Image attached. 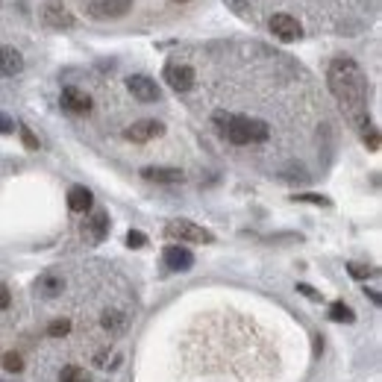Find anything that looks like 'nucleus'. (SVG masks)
<instances>
[{"mask_svg": "<svg viewBox=\"0 0 382 382\" xmlns=\"http://www.w3.org/2000/svg\"><path fill=\"white\" fill-rule=\"evenodd\" d=\"M127 89H130V94L135 97V101H141V103H156L159 97H162V89L156 85V80L144 77V73H132V77L127 80Z\"/></svg>", "mask_w": 382, "mask_h": 382, "instance_id": "4", "label": "nucleus"}, {"mask_svg": "<svg viewBox=\"0 0 382 382\" xmlns=\"http://www.w3.org/2000/svg\"><path fill=\"white\" fill-rule=\"evenodd\" d=\"M191 265H194V253L189 248H182V244L165 248V268L168 270H189Z\"/></svg>", "mask_w": 382, "mask_h": 382, "instance_id": "12", "label": "nucleus"}, {"mask_svg": "<svg viewBox=\"0 0 382 382\" xmlns=\"http://www.w3.org/2000/svg\"><path fill=\"white\" fill-rule=\"evenodd\" d=\"M106 236H109V215L106 212H94L83 224V238L92 241V244H101Z\"/></svg>", "mask_w": 382, "mask_h": 382, "instance_id": "10", "label": "nucleus"}, {"mask_svg": "<svg viewBox=\"0 0 382 382\" xmlns=\"http://www.w3.org/2000/svg\"><path fill=\"white\" fill-rule=\"evenodd\" d=\"M127 244H130V248H144L147 236H144V232H139V229H130L127 232Z\"/></svg>", "mask_w": 382, "mask_h": 382, "instance_id": "24", "label": "nucleus"}, {"mask_svg": "<svg viewBox=\"0 0 382 382\" xmlns=\"http://www.w3.org/2000/svg\"><path fill=\"white\" fill-rule=\"evenodd\" d=\"M270 33H274L279 42H297L303 35V27H300V21L291 15H274L270 18Z\"/></svg>", "mask_w": 382, "mask_h": 382, "instance_id": "7", "label": "nucleus"}, {"mask_svg": "<svg viewBox=\"0 0 382 382\" xmlns=\"http://www.w3.org/2000/svg\"><path fill=\"white\" fill-rule=\"evenodd\" d=\"M347 270H350V277H356V279H371V277L376 274L374 268H367V265H356V262H350Z\"/></svg>", "mask_w": 382, "mask_h": 382, "instance_id": "22", "label": "nucleus"}, {"mask_svg": "<svg viewBox=\"0 0 382 382\" xmlns=\"http://www.w3.org/2000/svg\"><path fill=\"white\" fill-rule=\"evenodd\" d=\"M103 327L112 329V332H121V329L127 327V324H124V315H121V312H106V315H103Z\"/></svg>", "mask_w": 382, "mask_h": 382, "instance_id": "20", "label": "nucleus"}, {"mask_svg": "<svg viewBox=\"0 0 382 382\" xmlns=\"http://www.w3.org/2000/svg\"><path fill=\"white\" fill-rule=\"evenodd\" d=\"M297 291H303L306 297H312V300H320V294H318L315 288H309V286H297Z\"/></svg>", "mask_w": 382, "mask_h": 382, "instance_id": "28", "label": "nucleus"}, {"mask_svg": "<svg viewBox=\"0 0 382 382\" xmlns=\"http://www.w3.org/2000/svg\"><path fill=\"white\" fill-rule=\"evenodd\" d=\"M21 71H24V56L9 44L0 47V77H15Z\"/></svg>", "mask_w": 382, "mask_h": 382, "instance_id": "13", "label": "nucleus"}, {"mask_svg": "<svg viewBox=\"0 0 382 382\" xmlns=\"http://www.w3.org/2000/svg\"><path fill=\"white\" fill-rule=\"evenodd\" d=\"M165 132V124L162 121H135L132 127H127V139L130 141H135V144H144V141H150V139H156V135H162Z\"/></svg>", "mask_w": 382, "mask_h": 382, "instance_id": "8", "label": "nucleus"}, {"mask_svg": "<svg viewBox=\"0 0 382 382\" xmlns=\"http://www.w3.org/2000/svg\"><path fill=\"white\" fill-rule=\"evenodd\" d=\"M329 89L336 94V101L341 103V109L347 112V118L353 121L362 132L371 130V118H367V97H371V85H367V77L362 73V68L347 56H338L329 62L327 71Z\"/></svg>", "mask_w": 382, "mask_h": 382, "instance_id": "1", "label": "nucleus"}, {"mask_svg": "<svg viewBox=\"0 0 382 382\" xmlns=\"http://www.w3.org/2000/svg\"><path fill=\"white\" fill-rule=\"evenodd\" d=\"M9 303H12V294L3 282H0V309H9Z\"/></svg>", "mask_w": 382, "mask_h": 382, "instance_id": "27", "label": "nucleus"}, {"mask_svg": "<svg viewBox=\"0 0 382 382\" xmlns=\"http://www.w3.org/2000/svg\"><path fill=\"white\" fill-rule=\"evenodd\" d=\"M165 236L168 238H177L180 244L186 241V244H212V232L203 229L200 224H194V220H186V218H180V220H171V224L165 227Z\"/></svg>", "mask_w": 382, "mask_h": 382, "instance_id": "3", "label": "nucleus"}, {"mask_svg": "<svg viewBox=\"0 0 382 382\" xmlns=\"http://www.w3.org/2000/svg\"><path fill=\"white\" fill-rule=\"evenodd\" d=\"M329 320H336V324H353L356 315L350 306H344V303H332L329 306Z\"/></svg>", "mask_w": 382, "mask_h": 382, "instance_id": "18", "label": "nucleus"}, {"mask_svg": "<svg viewBox=\"0 0 382 382\" xmlns=\"http://www.w3.org/2000/svg\"><path fill=\"white\" fill-rule=\"evenodd\" d=\"M59 382H92V376H89L85 367L68 365V367H62V374H59Z\"/></svg>", "mask_w": 382, "mask_h": 382, "instance_id": "17", "label": "nucleus"}, {"mask_svg": "<svg viewBox=\"0 0 382 382\" xmlns=\"http://www.w3.org/2000/svg\"><path fill=\"white\" fill-rule=\"evenodd\" d=\"M42 21H44V27H51V30H71L73 27V15L68 12L65 3H47L42 9Z\"/></svg>", "mask_w": 382, "mask_h": 382, "instance_id": "6", "label": "nucleus"}, {"mask_svg": "<svg viewBox=\"0 0 382 382\" xmlns=\"http://www.w3.org/2000/svg\"><path fill=\"white\" fill-rule=\"evenodd\" d=\"M62 288H65V279L56 277V274H44L39 282H35V291H39L42 297H47V300L59 297V294H62Z\"/></svg>", "mask_w": 382, "mask_h": 382, "instance_id": "15", "label": "nucleus"}, {"mask_svg": "<svg viewBox=\"0 0 382 382\" xmlns=\"http://www.w3.org/2000/svg\"><path fill=\"white\" fill-rule=\"evenodd\" d=\"M18 132H21L24 144H27V150H39V139H35V135H33V130H30V127H18Z\"/></svg>", "mask_w": 382, "mask_h": 382, "instance_id": "23", "label": "nucleus"}, {"mask_svg": "<svg viewBox=\"0 0 382 382\" xmlns=\"http://www.w3.org/2000/svg\"><path fill=\"white\" fill-rule=\"evenodd\" d=\"M224 135L232 144H256V141H265L268 135H270V130H268L265 121H259V118L232 115L227 130H224Z\"/></svg>", "mask_w": 382, "mask_h": 382, "instance_id": "2", "label": "nucleus"}, {"mask_svg": "<svg viewBox=\"0 0 382 382\" xmlns=\"http://www.w3.org/2000/svg\"><path fill=\"white\" fill-rule=\"evenodd\" d=\"M59 103H62L65 112L71 115H89L92 112V97L80 92L77 85H68V89H62V97H59Z\"/></svg>", "mask_w": 382, "mask_h": 382, "instance_id": "5", "label": "nucleus"}, {"mask_svg": "<svg viewBox=\"0 0 382 382\" xmlns=\"http://www.w3.org/2000/svg\"><path fill=\"white\" fill-rule=\"evenodd\" d=\"M0 132H3V135L15 132V121H12L9 115H3V112H0Z\"/></svg>", "mask_w": 382, "mask_h": 382, "instance_id": "26", "label": "nucleus"}, {"mask_svg": "<svg viewBox=\"0 0 382 382\" xmlns=\"http://www.w3.org/2000/svg\"><path fill=\"white\" fill-rule=\"evenodd\" d=\"M3 367H6L9 374H21L24 371V359H21L18 353H6L3 356Z\"/></svg>", "mask_w": 382, "mask_h": 382, "instance_id": "21", "label": "nucleus"}, {"mask_svg": "<svg viewBox=\"0 0 382 382\" xmlns=\"http://www.w3.org/2000/svg\"><path fill=\"white\" fill-rule=\"evenodd\" d=\"M94 18H124L132 0H89Z\"/></svg>", "mask_w": 382, "mask_h": 382, "instance_id": "9", "label": "nucleus"}, {"mask_svg": "<svg viewBox=\"0 0 382 382\" xmlns=\"http://www.w3.org/2000/svg\"><path fill=\"white\" fill-rule=\"evenodd\" d=\"M294 200H300V203H318V206H329L327 197H320V194H297Z\"/></svg>", "mask_w": 382, "mask_h": 382, "instance_id": "25", "label": "nucleus"}, {"mask_svg": "<svg viewBox=\"0 0 382 382\" xmlns=\"http://www.w3.org/2000/svg\"><path fill=\"white\" fill-rule=\"evenodd\" d=\"M92 203H94V197H92V191L85 189V186H73V189L68 191V206H71V212H89Z\"/></svg>", "mask_w": 382, "mask_h": 382, "instance_id": "16", "label": "nucleus"}, {"mask_svg": "<svg viewBox=\"0 0 382 382\" xmlns=\"http://www.w3.org/2000/svg\"><path fill=\"white\" fill-rule=\"evenodd\" d=\"M165 80L174 92H189L194 85V68L189 65H168L165 68Z\"/></svg>", "mask_w": 382, "mask_h": 382, "instance_id": "11", "label": "nucleus"}, {"mask_svg": "<svg viewBox=\"0 0 382 382\" xmlns=\"http://www.w3.org/2000/svg\"><path fill=\"white\" fill-rule=\"evenodd\" d=\"M141 177L150 180V182H165V186H171V182H182V171H180V168H162V165H156V168H144Z\"/></svg>", "mask_w": 382, "mask_h": 382, "instance_id": "14", "label": "nucleus"}, {"mask_svg": "<svg viewBox=\"0 0 382 382\" xmlns=\"http://www.w3.org/2000/svg\"><path fill=\"white\" fill-rule=\"evenodd\" d=\"M174 3H186V0H174Z\"/></svg>", "mask_w": 382, "mask_h": 382, "instance_id": "29", "label": "nucleus"}, {"mask_svg": "<svg viewBox=\"0 0 382 382\" xmlns=\"http://www.w3.org/2000/svg\"><path fill=\"white\" fill-rule=\"evenodd\" d=\"M71 332V320L68 318H56L51 327H47V336H53V338H62Z\"/></svg>", "mask_w": 382, "mask_h": 382, "instance_id": "19", "label": "nucleus"}]
</instances>
